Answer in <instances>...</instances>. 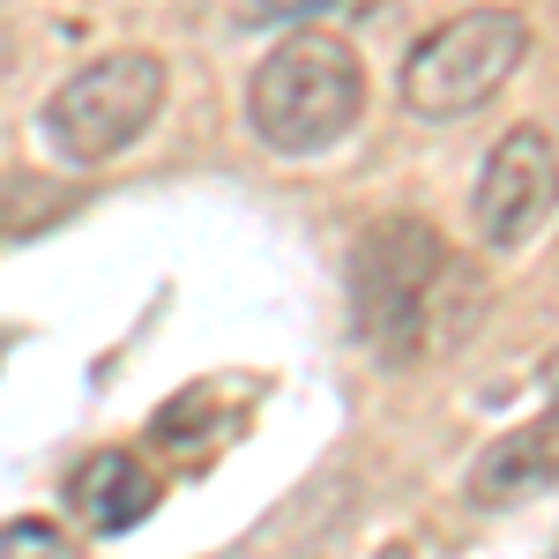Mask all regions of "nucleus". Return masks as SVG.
Returning <instances> with one entry per match:
<instances>
[{
  "label": "nucleus",
  "instance_id": "nucleus-3",
  "mask_svg": "<svg viewBox=\"0 0 559 559\" xmlns=\"http://www.w3.org/2000/svg\"><path fill=\"white\" fill-rule=\"evenodd\" d=\"M530 52V23L515 8H471L411 45L403 60V105L418 120H471L485 97H500Z\"/></svg>",
  "mask_w": 559,
  "mask_h": 559
},
{
  "label": "nucleus",
  "instance_id": "nucleus-10",
  "mask_svg": "<svg viewBox=\"0 0 559 559\" xmlns=\"http://www.w3.org/2000/svg\"><path fill=\"white\" fill-rule=\"evenodd\" d=\"M0 350H8V336H0Z\"/></svg>",
  "mask_w": 559,
  "mask_h": 559
},
{
  "label": "nucleus",
  "instance_id": "nucleus-2",
  "mask_svg": "<svg viewBox=\"0 0 559 559\" xmlns=\"http://www.w3.org/2000/svg\"><path fill=\"white\" fill-rule=\"evenodd\" d=\"M366 112V68L336 31H292L247 83V120L276 157L336 150Z\"/></svg>",
  "mask_w": 559,
  "mask_h": 559
},
{
  "label": "nucleus",
  "instance_id": "nucleus-1",
  "mask_svg": "<svg viewBox=\"0 0 559 559\" xmlns=\"http://www.w3.org/2000/svg\"><path fill=\"white\" fill-rule=\"evenodd\" d=\"M463 269L448 261V239L432 231L426 216L395 210L381 224H366L350 239V313H358V344L411 366L426 358L440 336V292H455Z\"/></svg>",
  "mask_w": 559,
  "mask_h": 559
},
{
  "label": "nucleus",
  "instance_id": "nucleus-5",
  "mask_svg": "<svg viewBox=\"0 0 559 559\" xmlns=\"http://www.w3.org/2000/svg\"><path fill=\"white\" fill-rule=\"evenodd\" d=\"M559 210V142L545 128H515L500 134V150L477 173V231L485 247H530Z\"/></svg>",
  "mask_w": 559,
  "mask_h": 559
},
{
  "label": "nucleus",
  "instance_id": "nucleus-6",
  "mask_svg": "<svg viewBox=\"0 0 559 559\" xmlns=\"http://www.w3.org/2000/svg\"><path fill=\"white\" fill-rule=\"evenodd\" d=\"M559 477V395L530 418V426L500 432L471 471V500L477 508H508V500H530Z\"/></svg>",
  "mask_w": 559,
  "mask_h": 559
},
{
  "label": "nucleus",
  "instance_id": "nucleus-8",
  "mask_svg": "<svg viewBox=\"0 0 559 559\" xmlns=\"http://www.w3.org/2000/svg\"><path fill=\"white\" fill-rule=\"evenodd\" d=\"M0 559H75V545H68V530L23 515V522H8V530H0Z\"/></svg>",
  "mask_w": 559,
  "mask_h": 559
},
{
  "label": "nucleus",
  "instance_id": "nucleus-7",
  "mask_svg": "<svg viewBox=\"0 0 559 559\" xmlns=\"http://www.w3.org/2000/svg\"><path fill=\"white\" fill-rule=\"evenodd\" d=\"M157 471L142 463V455H128V448H105V455H90L83 471L68 477V508L97 530V537H120V530H134V522L157 508Z\"/></svg>",
  "mask_w": 559,
  "mask_h": 559
},
{
  "label": "nucleus",
  "instance_id": "nucleus-4",
  "mask_svg": "<svg viewBox=\"0 0 559 559\" xmlns=\"http://www.w3.org/2000/svg\"><path fill=\"white\" fill-rule=\"evenodd\" d=\"M157 112H165V60L157 52H105L45 97V142L68 165H112L134 134H150Z\"/></svg>",
  "mask_w": 559,
  "mask_h": 559
},
{
  "label": "nucleus",
  "instance_id": "nucleus-9",
  "mask_svg": "<svg viewBox=\"0 0 559 559\" xmlns=\"http://www.w3.org/2000/svg\"><path fill=\"white\" fill-rule=\"evenodd\" d=\"M537 381H545V395H559V350L545 358V373H537Z\"/></svg>",
  "mask_w": 559,
  "mask_h": 559
}]
</instances>
